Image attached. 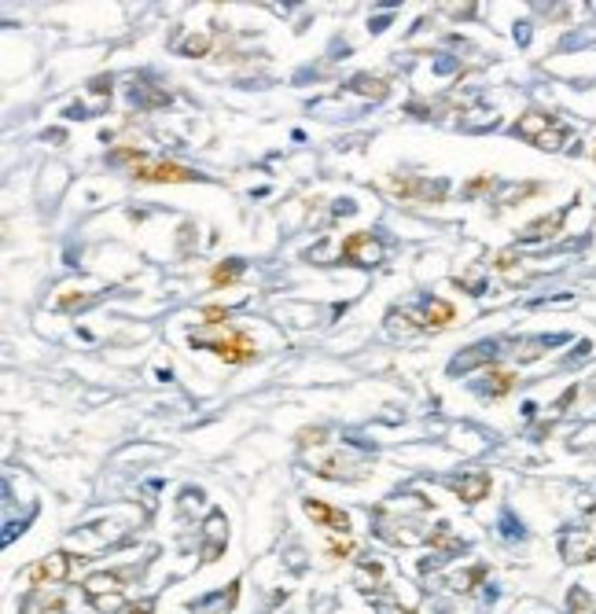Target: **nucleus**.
<instances>
[{"label":"nucleus","mask_w":596,"mask_h":614,"mask_svg":"<svg viewBox=\"0 0 596 614\" xmlns=\"http://www.w3.org/2000/svg\"><path fill=\"white\" fill-rule=\"evenodd\" d=\"M306 515L313 519V522H324V526H335V530H346V526H350V515H346V511H335L331 504L313 501V496L306 501Z\"/></svg>","instance_id":"obj_7"},{"label":"nucleus","mask_w":596,"mask_h":614,"mask_svg":"<svg viewBox=\"0 0 596 614\" xmlns=\"http://www.w3.org/2000/svg\"><path fill=\"white\" fill-rule=\"evenodd\" d=\"M85 302H88L85 294H63V298H59V309H81Z\"/></svg>","instance_id":"obj_17"},{"label":"nucleus","mask_w":596,"mask_h":614,"mask_svg":"<svg viewBox=\"0 0 596 614\" xmlns=\"http://www.w3.org/2000/svg\"><path fill=\"white\" fill-rule=\"evenodd\" d=\"M398 195L401 199H423V202H442L446 191H427L423 181H401L398 184Z\"/></svg>","instance_id":"obj_11"},{"label":"nucleus","mask_w":596,"mask_h":614,"mask_svg":"<svg viewBox=\"0 0 596 614\" xmlns=\"http://www.w3.org/2000/svg\"><path fill=\"white\" fill-rule=\"evenodd\" d=\"M151 611H155V604H151V599H148V604H140V607H133V611H129V614H151Z\"/></svg>","instance_id":"obj_21"},{"label":"nucleus","mask_w":596,"mask_h":614,"mask_svg":"<svg viewBox=\"0 0 596 614\" xmlns=\"http://www.w3.org/2000/svg\"><path fill=\"white\" fill-rule=\"evenodd\" d=\"M343 261H354V265H375L383 258V247L375 243L368 232H354L343 239V250H339Z\"/></svg>","instance_id":"obj_5"},{"label":"nucleus","mask_w":596,"mask_h":614,"mask_svg":"<svg viewBox=\"0 0 596 614\" xmlns=\"http://www.w3.org/2000/svg\"><path fill=\"white\" fill-rule=\"evenodd\" d=\"M357 92H365V96H375V99H383L386 96V81H368V78H357L354 81Z\"/></svg>","instance_id":"obj_13"},{"label":"nucleus","mask_w":596,"mask_h":614,"mask_svg":"<svg viewBox=\"0 0 596 614\" xmlns=\"http://www.w3.org/2000/svg\"><path fill=\"white\" fill-rule=\"evenodd\" d=\"M350 552H354V541H335V544H331V556H335V559H339V556H350Z\"/></svg>","instance_id":"obj_18"},{"label":"nucleus","mask_w":596,"mask_h":614,"mask_svg":"<svg viewBox=\"0 0 596 614\" xmlns=\"http://www.w3.org/2000/svg\"><path fill=\"white\" fill-rule=\"evenodd\" d=\"M191 346H206L225 364H247L254 357V339L243 331H221V335H191Z\"/></svg>","instance_id":"obj_1"},{"label":"nucleus","mask_w":596,"mask_h":614,"mask_svg":"<svg viewBox=\"0 0 596 614\" xmlns=\"http://www.w3.org/2000/svg\"><path fill=\"white\" fill-rule=\"evenodd\" d=\"M515 133H519L523 140H530V144L545 147V151L563 147V140H567V129H563V125L556 122V118H549V114H541V111L523 114V118L515 122Z\"/></svg>","instance_id":"obj_2"},{"label":"nucleus","mask_w":596,"mask_h":614,"mask_svg":"<svg viewBox=\"0 0 596 614\" xmlns=\"http://www.w3.org/2000/svg\"><path fill=\"white\" fill-rule=\"evenodd\" d=\"M453 321V305L449 302H431L423 313H412V324L416 328H442Z\"/></svg>","instance_id":"obj_9"},{"label":"nucleus","mask_w":596,"mask_h":614,"mask_svg":"<svg viewBox=\"0 0 596 614\" xmlns=\"http://www.w3.org/2000/svg\"><path fill=\"white\" fill-rule=\"evenodd\" d=\"M512 261H515V254H512V250H504V254H501V258H497V268H508Z\"/></svg>","instance_id":"obj_20"},{"label":"nucleus","mask_w":596,"mask_h":614,"mask_svg":"<svg viewBox=\"0 0 596 614\" xmlns=\"http://www.w3.org/2000/svg\"><path fill=\"white\" fill-rule=\"evenodd\" d=\"M81 556H70V552H52L45 559H37L30 570H26V581L30 585H56V581H67L70 574L81 567Z\"/></svg>","instance_id":"obj_3"},{"label":"nucleus","mask_w":596,"mask_h":614,"mask_svg":"<svg viewBox=\"0 0 596 614\" xmlns=\"http://www.w3.org/2000/svg\"><path fill=\"white\" fill-rule=\"evenodd\" d=\"M453 490H457L460 501L478 504V501H483V496L489 493V478H486V475H468V478H460L457 485H453Z\"/></svg>","instance_id":"obj_10"},{"label":"nucleus","mask_w":596,"mask_h":614,"mask_svg":"<svg viewBox=\"0 0 596 614\" xmlns=\"http://www.w3.org/2000/svg\"><path fill=\"white\" fill-rule=\"evenodd\" d=\"M240 273H243V261H221V265H214L210 287H228V284H236Z\"/></svg>","instance_id":"obj_12"},{"label":"nucleus","mask_w":596,"mask_h":614,"mask_svg":"<svg viewBox=\"0 0 596 614\" xmlns=\"http://www.w3.org/2000/svg\"><path fill=\"white\" fill-rule=\"evenodd\" d=\"M203 321H206V324L228 321V309H221V305H206V309H203Z\"/></svg>","instance_id":"obj_16"},{"label":"nucleus","mask_w":596,"mask_h":614,"mask_svg":"<svg viewBox=\"0 0 596 614\" xmlns=\"http://www.w3.org/2000/svg\"><path fill=\"white\" fill-rule=\"evenodd\" d=\"M298 442H302V445H309V442H324V430H320V427H317V430H302V434H298Z\"/></svg>","instance_id":"obj_19"},{"label":"nucleus","mask_w":596,"mask_h":614,"mask_svg":"<svg viewBox=\"0 0 596 614\" xmlns=\"http://www.w3.org/2000/svg\"><path fill=\"white\" fill-rule=\"evenodd\" d=\"M133 177L136 181H155V184H185V181H196V173L177 165L173 159H162V162H151V165H133Z\"/></svg>","instance_id":"obj_4"},{"label":"nucleus","mask_w":596,"mask_h":614,"mask_svg":"<svg viewBox=\"0 0 596 614\" xmlns=\"http://www.w3.org/2000/svg\"><path fill=\"white\" fill-rule=\"evenodd\" d=\"M489 382H494V394H508L515 387V372H489Z\"/></svg>","instance_id":"obj_14"},{"label":"nucleus","mask_w":596,"mask_h":614,"mask_svg":"<svg viewBox=\"0 0 596 614\" xmlns=\"http://www.w3.org/2000/svg\"><path fill=\"white\" fill-rule=\"evenodd\" d=\"M96 604V611H107V614H114V611H122V596L118 592H103V596H96L93 599Z\"/></svg>","instance_id":"obj_15"},{"label":"nucleus","mask_w":596,"mask_h":614,"mask_svg":"<svg viewBox=\"0 0 596 614\" xmlns=\"http://www.w3.org/2000/svg\"><path fill=\"white\" fill-rule=\"evenodd\" d=\"M206 544L203 548V563H214L217 556H221V548H225V537H228V526H225V515L221 511H210V515H206Z\"/></svg>","instance_id":"obj_6"},{"label":"nucleus","mask_w":596,"mask_h":614,"mask_svg":"<svg viewBox=\"0 0 596 614\" xmlns=\"http://www.w3.org/2000/svg\"><path fill=\"white\" fill-rule=\"evenodd\" d=\"M560 228H563V213H545L541 221L526 225L523 232H519V239H523V243H538V239H549V236H556Z\"/></svg>","instance_id":"obj_8"}]
</instances>
